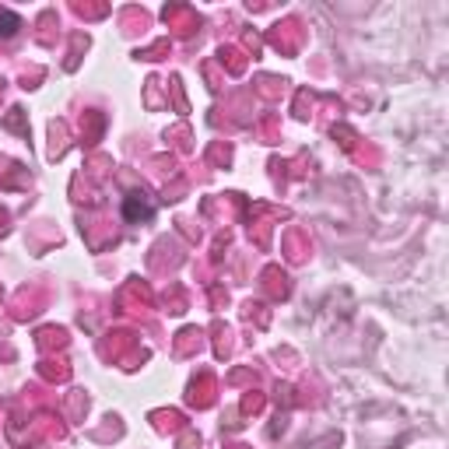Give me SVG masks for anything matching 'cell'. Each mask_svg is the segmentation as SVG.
<instances>
[{
  "label": "cell",
  "instance_id": "7a4b0ae2",
  "mask_svg": "<svg viewBox=\"0 0 449 449\" xmlns=\"http://www.w3.org/2000/svg\"><path fill=\"white\" fill-rule=\"evenodd\" d=\"M18 25H21V18H18V14L0 11V35H14V32H18Z\"/></svg>",
  "mask_w": 449,
  "mask_h": 449
},
{
  "label": "cell",
  "instance_id": "6da1fadb",
  "mask_svg": "<svg viewBox=\"0 0 449 449\" xmlns=\"http://www.w3.org/2000/svg\"><path fill=\"white\" fill-rule=\"evenodd\" d=\"M151 214H155V207L148 204V200H141V193H130L127 197V204H123V218L127 221H151Z\"/></svg>",
  "mask_w": 449,
  "mask_h": 449
}]
</instances>
